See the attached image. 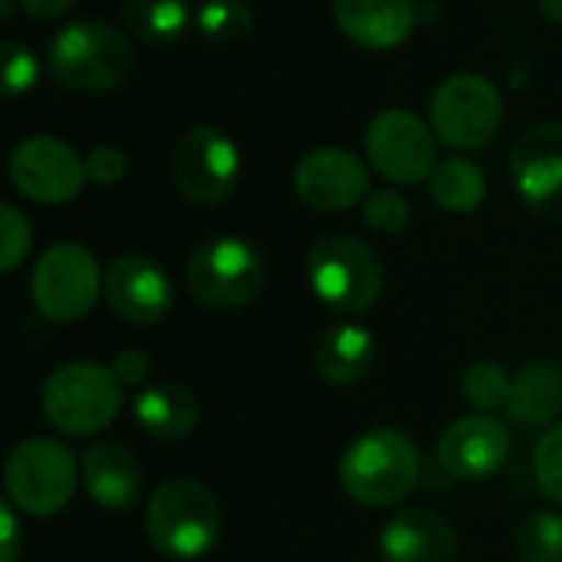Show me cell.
Masks as SVG:
<instances>
[{
    "mask_svg": "<svg viewBox=\"0 0 562 562\" xmlns=\"http://www.w3.org/2000/svg\"><path fill=\"white\" fill-rule=\"evenodd\" d=\"M296 194L313 207V211H349L359 207L372 191H369V165L339 145H323L313 148L300 158L296 171Z\"/></svg>",
    "mask_w": 562,
    "mask_h": 562,
    "instance_id": "5bb4252c",
    "label": "cell"
},
{
    "mask_svg": "<svg viewBox=\"0 0 562 562\" xmlns=\"http://www.w3.org/2000/svg\"><path fill=\"white\" fill-rule=\"evenodd\" d=\"M122 20L135 36L155 46H171L188 33V0H122Z\"/></svg>",
    "mask_w": 562,
    "mask_h": 562,
    "instance_id": "cb8c5ba5",
    "label": "cell"
},
{
    "mask_svg": "<svg viewBox=\"0 0 562 562\" xmlns=\"http://www.w3.org/2000/svg\"><path fill=\"white\" fill-rule=\"evenodd\" d=\"M125 385L99 362H66L43 385V418L72 438L105 431L122 412Z\"/></svg>",
    "mask_w": 562,
    "mask_h": 562,
    "instance_id": "277c9868",
    "label": "cell"
},
{
    "mask_svg": "<svg viewBox=\"0 0 562 562\" xmlns=\"http://www.w3.org/2000/svg\"><path fill=\"white\" fill-rule=\"evenodd\" d=\"M0 56H3V92H7L10 99L36 86L40 63H36V56L30 53V46H23V43H16V40H7V43L0 46Z\"/></svg>",
    "mask_w": 562,
    "mask_h": 562,
    "instance_id": "4dcf8cb0",
    "label": "cell"
},
{
    "mask_svg": "<svg viewBox=\"0 0 562 562\" xmlns=\"http://www.w3.org/2000/svg\"><path fill=\"white\" fill-rule=\"evenodd\" d=\"M510 431L494 415H468L445 428L438 441L441 468L464 484L494 477L510 458Z\"/></svg>",
    "mask_w": 562,
    "mask_h": 562,
    "instance_id": "9a60e30c",
    "label": "cell"
},
{
    "mask_svg": "<svg viewBox=\"0 0 562 562\" xmlns=\"http://www.w3.org/2000/svg\"><path fill=\"white\" fill-rule=\"evenodd\" d=\"M0 562H16L20 557V520H16V507L7 501L0 504Z\"/></svg>",
    "mask_w": 562,
    "mask_h": 562,
    "instance_id": "836d02e7",
    "label": "cell"
},
{
    "mask_svg": "<svg viewBox=\"0 0 562 562\" xmlns=\"http://www.w3.org/2000/svg\"><path fill=\"white\" fill-rule=\"evenodd\" d=\"M82 474V487L86 494L112 514H125L138 504L142 497V468L135 461L132 451H125L122 445L102 441L95 448H89L82 454L79 464Z\"/></svg>",
    "mask_w": 562,
    "mask_h": 562,
    "instance_id": "d6986e66",
    "label": "cell"
},
{
    "mask_svg": "<svg viewBox=\"0 0 562 562\" xmlns=\"http://www.w3.org/2000/svg\"><path fill=\"white\" fill-rule=\"evenodd\" d=\"M510 178L533 214L562 221V119L540 122L520 135L510 151Z\"/></svg>",
    "mask_w": 562,
    "mask_h": 562,
    "instance_id": "4fadbf2b",
    "label": "cell"
},
{
    "mask_svg": "<svg viewBox=\"0 0 562 562\" xmlns=\"http://www.w3.org/2000/svg\"><path fill=\"white\" fill-rule=\"evenodd\" d=\"M79 464L53 438H26L7 458V497L26 517H56L76 494Z\"/></svg>",
    "mask_w": 562,
    "mask_h": 562,
    "instance_id": "52a82bcc",
    "label": "cell"
},
{
    "mask_svg": "<svg viewBox=\"0 0 562 562\" xmlns=\"http://www.w3.org/2000/svg\"><path fill=\"white\" fill-rule=\"evenodd\" d=\"M520 562H562V514L533 510L517 530Z\"/></svg>",
    "mask_w": 562,
    "mask_h": 562,
    "instance_id": "484cf974",
    "label": "cell"
},
{
    "mask_svg": "<svg viewBox=\"0 0 562 562\" xmlns=\"http://www.w3.org/2000/svg\"><path fill=\"white\" fill-rule=\"evenodd\" d=\"M254 10L247 0H204L198 7V30L211 43H234L247 36Z\"/></svg>",
    "mask_w": 562,
    "mask_h": 562,
    "instance_id": "4316f807",
    "label": "cell"
},
{
    "mask_svg": "<svg viewBox=\"0 0 562 562\" xmlns=\"http://www.w3.org/2000/svg\"><path fill=\"white\" fill-rule=\"evenodd\" d=\"M362 221L382 234V237H392V234H402L412 221V207L408 201L395 191V188H382V191H372L366 201H362Z\"/></svg>",
    "mask_w": 562,
    "mask_h": 562,
    "instance_id": "83f0119b",
    "label": "cell"
},
{
    "mask_svg": "<svg viewBox=\"0 0 562 562\" xmlns=\"http://www.w3.org/2000/svg\"><path fill=\"white\" fill-rule=\"evenodd\" d=\"M418 474V448L402 428H372L359 435L339 461V484L362 507H392L405 501L415 491Z\"/></svg>",
    "mask_w": 562,
    "mask_h": 562,
    "instance_id": "6da1fadb",
    "label": "cell"
},
{
    "mask_svg": "<svg viewBox=\"0 0 562 562\" xmlns=\"http://www.w3.org/2000/svg\"><path fill=\"white\" fill-rule=\"evenodd\" d=\"M306 280L319 303L346 316L366 313L385 286L379 257L352 234L319 237L306 254Z\"/></svg>",
    "mask_w": 562,
    "mask_h": 562,
    "instance_id": "5b68a950",
    "label": "cell"
},
{
    "mask_svg": "<svg viewBox=\"0 0 562 562\" xmlns=\"http://www.w3.org/2000/svg\"><path fill=\"white\" fill-rule=\"evenodd\" d=\"M336 26L362 49H395L402 46L415 23V0H333Z\"/></svg>",
    "mask_w": 562,
    "mask_h": 562,
    "instance_id": "ac0fdd59",
    "label": "cell"
},
{
    "mask_svg": "<svg viewBox=\"0 0 562 562\" xmlns=\"http://www.w3.org/2000/svg\"><path fill=\"white\" fill-rule=\"evenodd\" d=\"M145 530L165 560H201L221 537V504L198 481H165L148 501Z\"/></svg>",
    "mask_w": 562,
    "mask_h": 562,
    "instance_id": "3957f363",
    "label": "cell"
},
{
    "mask_svg": "<svg viewBox=\"0 0 562 562\" xmlns=\"http://www.w3.org/2000/svg\"><path fill=\"white\" fill-rule=\"evenodd\" d=\"M524 428H553L562 418V366L530 362L514 375L510 402L504 408Z\"/></svg>",
    "mask_w": 562,
    "mask_h": 562,
    "instance_id": "7402d4cb",
    "label": "cell"
},
{
    "mask_svg": "<svg viewBox=\"0 0 562 562\" xmlns=\"http://www.w3.org/2000/svg\"><path fill=\"white\" fill-rule=\"evenodd\" d=\"M132 418L158 441H181L198 428L201 405L194 392L178 382H148L132 402Z\"/></svg>",
    "mask_w": 562,
    "mask_h": 562,
    "instance_id": "ffe728a7",
    "label": "cell"
},
{
    "mask_svg": "<svg viewBox=\"0 0 562 562\" xmlns=\"http://www.w3.org/2000/svg\"><path fill=\"white\" fill-rule=\"evenodd\" d=\"M30 286L33 303L46 319L76 323L95 306L105 290V277L82 244H56L36 260Z\"/></svg>",
    "mask_w": 562,
    "mask_h": 562,
    "instance_id": "9c48e42d",
    "label": "cell"
},
{
    "mask_svg": "<svg viewBox=\"0 0 562 562\" xmlns=\"http://www.w3.org/2000/svg\"><path fill=\"white\" fill-rule=\"evenodd\" d=\"M458 533L438 510L412 507L395 514L379 537L382 562H454Z\"/></svg>",
    "mask_w": 562,
    "mask_h": 562,
    "instance_id": "e0dca14e",
    "label": "cell"
},
{
    "mask_svg": "<svg viewBox=\"0 0 562 562\" xmlns=\"http://www.w3.org/2000/svg\"><path fill=\"white\" fill-rule=\"evenodd\" d=\"M431 198L448 214H471L487 198V178L484 171L468 158H445L438 161L435 175L428 178Z\"/></svg>",
    "mask_w": 562,
    "mask_h": 562,
    "instance_id": "603a6c76",
    "label": "cell"
},
{
    "mask_svg": "<svg viewBox=\"0 0 562 562\" xmlns=\"http://www.w3.org/2000/svg\"><path fill=\"white\" fill-rule=\"evenodd\" d=\"M540 7L553 23H562V0H540Z\"/></svg>",
    "mask_w": 562,
    "mask_h": 562,
    "instance_id": "d590c367",
    "label": "cell"
},
{
    "mask_svg": "<svg viewBox=\"0 0 562 562\" xmlns=\"http://www.w3.org/2000/svg\"><path fill=\"white\" fill-rule=\"evenodd\" d=\"M533 477L547 497L562 504V425L543 431V438L533 448Z\"/></svg>",
    "mask_w": 562,
    "mask_h": 562,
    "instance_id": "f1b7e54d",
    "label": "cell"
},
{
    "mask_svg": "<svg viewBox=\"0 0 562 562\" xmlns=\"http://www.w3.org/2000/svg\"><path fill=\"white\" fill-rule=\"evenodd\" d=\"M10 181L26 201L66 204L82 191L89 175L86 158H79L63 138L30 135L10 151Z\"/></svg>",
    "mask_w": 562,
    "mask_h": 562,
    "instance_id": "7c38bea8",
    "label": "cell"
},
{
    "mask_svg": "<svg viewBox=\"0 0 562 562\" xmlns=\"http://www.w3.org/2000/svg\"><path fill=\"white\" fill-rule=\"evenodd\" d=\"M267 283L263 254L244 237H214L188 260V290L201 306L237 310L257 300Z\"/></svg>",
    "mask_w": 562,
    "mask_h": 562,
    "instance_id": "8992f818",
    "label": "cell"
},
{
    "mask_svg": "<svg viewBox=\"0 0 562 562\" xmlns=\"http://www.w3.org/2000/svg\"><path fill=\"white\" fill-rule=\"evenodd\" d=\"M105 300L109 306L135 326L161 323L175 303L168 273L148 257H119L105 270Z\"/></svg>",
    "mask_w": 562,
    "mask_h": 562,
    "instance_id": "2e32d148",
    "label": "cell"
},
{
    "mask_svg": "<svg viewBox=\"0 0 562 562\" xmlns=\"http://www.w3.org/2000/svg\"><path fill=\"white\" fill-rule=\"evenodd\" d=\"M240 178V148L217 125L191 128L175 151V184L194 207H217Z\"/></svg>",
    "mask_w": 562,
    "mask_h": 562,
    "instance_id": "8fae6325",
    "label": "cell"
},
{
    "mask_svg": "<svg viewBox=\"0 0 562 562\" xmlns=\"http://www.w3.org/2000/svg\"><path fill=\"white\" fill-rule=\"evenodd\" d=\"M375 359V339L362 323L329 326L313 352L316 372L329 385H356L369 375Z\"/></svg>",
    "mask_w": 562,
    "mask_h": 562,
    "instance_id": "44dd1931",
    "label": "cell"
},
{
    "mask_svg": "<svg viewBox=\"0 0 562 562\" xmlns=\"http://www.w3.org/2000/svg\"><path fill=\"white\" fill-rule=\"evenodd\" d=\"M30 244H33L30 221L13 204H3L0 207V270L3 273L16 270L26 260Z\"/></svg>",
    "mask_w": 562,
    "mask_h": 562,
    "instance_id": "f546056e",
    "label": "cell"
},
{
    "mask_svg": "<svg viewBox=\"0 0 562 562\" xmlns=\"http://www.w3.org/2000/svg\"><path fill=\"white\" fill-rule=\"evenodd\" d=\"M20 7L33 20H56V16H63L72 7V0H20Z\"/></svg>",
    "mask_w": 562,
    "mask_h": 562,
    "instance_id": "e575fe53",
    "label": "cell"
},
{
    "mask_svg": "<svg viewBox=\"0 0 562 562\" xmlns=\"http://www.w3.org/2000/svg\"><path fill=\"white\" fill-rule=\"evenodd\" d=\"M366 155L385 181L402 188L422 184L438 168L435 128L408 109H385L366 128Z\"/></svg>",
    "mask_w": 562,
    "mask_h": 562,
    "instance_id": "30bf717a",
    "label": "cell"
},
{
    "mask_svg": "<svg viewBox=\"0 0 562 562\" xmlns=\"http://www.w3.org/2000/svg\"><path fill=\"white\" fill-rule=\"evenodd\" d=\"M0 7H3V20H10L13 16V0H0Z\"/></svg>",
    "mask_w": 562,
    "mask_h": 562,
    "instance_id": "8d00e7d4",
    "label": "cell"
},
{
    "mask_svg": "<svg viewBox=\"0 0 562 562\" xmlns=\"http://www.w3.org/2000/svg\"><path fill=\"white\" fill-rule=\"evenodd\" d=\"M510 389H514V379L507 375V369L497 362H487V359L468 366V372L461 379V395L477 415H494V412L507 408Z\"/></svg>",
    "mask_w": 562,
    "mask_h": 562,
    "instance_id": "d4e9b609",
    "label": "cell"
},
{
    "mask_svg": "<svg viewBox=\"0 0 562 562\" xmlns=\"http://www.w3.org/2000/svg\"><path fill=\"white\" fill-rule=\"evenodd\" d=\"M109 369L115 372V379H119L125 389H135V385H145V379L151 375V359H148L142 349H122V352L112 359Z\"/></svg>",
    "mask_w": 562,
    "mask_h": 562,
    "instance_id": "d6a6232c",
    "label": "cell"
},
{
    "mask_svg": "<svg viewBox=\"0 0 562 562\" xmlns=\"http://www.w3.org/2000/svg\"><path fill=\"white\" fill-rule=\"evenodd\" d=\"M46 63L59 86L76 92H105L132 76L135 53L122 30L102 20H76L53 33Z\"/></svg>",
    "mask_w": 562,
    "mask_h": 562,
    "instance_id": "7a4b0ae2",
    "label": "cell"
},
{
    "mask_svg": "<svg viewBox=\"0 0 562 562\" xmlns=\"http://www.w3.org/2000/svg\"><path fill=\"white\" fill-rule=\"evenodd\" d=\"M125 168H128V161H125L122 148H115V145H99L86 155V175L99 188L119 184L125 178Z\"/></svg>",
    "mask_w": 562,
    "mask_h": 562,
    "instance_id": "1f68e13d",
    "label": "cell"
},
{
    "mask_svg": "<svg viewBox=\"0 0 562 562\" xmlns=\"http://www.w3.org/2000/svg\"><path fill=\"white\" fill-rule=\"evenodd\" d=\"M501 89L481 72H454L431 95V128L451 148H484L501 132Z\"/></svg>",
    "mask_w": 562,
    "mask_h": 562,
    "instance_id": "ba28073f",
    "label": "cell"
}]
</instances>
